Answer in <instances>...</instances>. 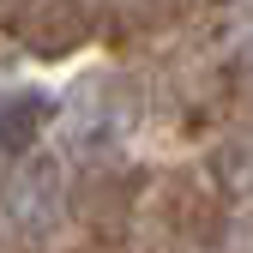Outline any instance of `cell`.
Returning a JSON list of instances; mask_svg holds the SVG:
<instances>
[{"label": "cell", "mask_w": 253, "mask_h": 253, "mask_svg": "<svg viewBox=\"0 0 253 253\" xmlns=\"http://www.w3.org/2000/svg\"><path fill=\"white\" fill-rule=\"evenodd\" d=\"M126 121H133V90H126V79L109 73V67L84 73V79L67 90V103H60V133H67V145H73L79 157L109 151V145L126 133Z\"/></svg>", "instance_id": "obj_1"}, {"label": "cell", "mask_w": 253, "mask_h": 253, "mask_svg": "<svg viewBox=\"0 0 253 253\" xmlns=\"http://www.w3.org/2000/svg\"><path fill=\"white\" fill-rule=\"evenodd\" d=\"M0 211H6V223L18 235H48L60 217H67V175L60 163L37 157V163H18L0 187Z\"/></svg>", "instance_id": "obj_2"}, {"label": "cell", "mask_w": 253, "mask_h": 253, "mask_svg": "<svg viewBox=\"0 0 253 253\" xmlns=\"http://www.w3.org/2000/svg\"><path fill=\"white\" fill-rule=\"evenodd\" d=\"M54 115V97L37 84H12L0 90V157H18L30 139L42 133V121Z\"/></svg>", "instance_id": "obj_3"}]
</instances>
